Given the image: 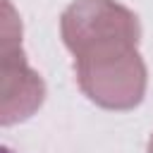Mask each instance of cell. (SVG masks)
Here are the masks:
<instances>
[{"label":"cell","instance_id":"obj_1","mask_svg":"<svg viewBox=\"0 0 153 153\" xmlns=\"http://www.w3.org/2000/svg\"><path fill=\"white\" fill-rule=\"evenodd\" d=\"M84 96L105 110H134L148 86L139 17L117 0H74L60 17Z\"/></svg>","mask_w":153,"mask_h":153},{"label":"cell","instance_id":"obj_2","mask_svg":"<svg viewBox=\"0 0 153 153\" xmlns=\"http://www.w3.org/2000/svg\"><path fill=\"white\" fill-rule=\"evenodd\" d=\"M45 98V84L36 69L29 67L22 50V24L5 0L2 22V124H17L29 120Z\"/></svg>","mask_w":153,"mask_h":153},{"label":"cell","instance_id":"obj_3","mask_svg":"<svg viewBox=\"0 0 153 153\" xmlns=\"http://www.w3.org/2000/svg\"><path fill=\"white\" fill-rule=\"evenodd\" d=\"M148 153H153V136H151V141H148Z\"/></svg>","mask_w":153,"mask_h":153}]
</instances>
